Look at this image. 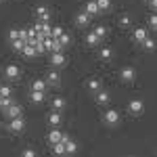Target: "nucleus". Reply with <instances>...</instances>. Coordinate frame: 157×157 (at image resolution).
<instances>
[{
  "instance_id": "nucleus-5",
  "label": "nucleus",
  "mask_w": 157,
  "mask_h": 157,
  "mask_svg": "<svg viewBox=\"0 0 157 157\" xmlns=\"http://www.w3.org/2000/svg\"><path fill=\"white\" fill-rule=\"evenodd\" d=\"M134 75H136V71H134L132 67H124V69L120 71L121 82H126V84H132V82H134Z\"/></svg>"
},
{
  "instance_id": "nucleus-6",
  "label": "nucleus",
  "mask_w": 157,
  "mask_h": 157,
  "mask_svg": "<svg viewBox=\"0 0 157 157\" xmlns=\"http://www.w3.org/2000/svg\"><path fill=\"white\" fill-rule=\"evenodd\" d=\"M19 73H21V69H19L17 65H13V63L4 67V75H6L9 80H17V78H19Z\"/></svg>"
},
{
  "instance_id": "nucleus-11",
  "label": "nucleus",
  "mask_w": 157,
  "mask_h": 157,
  "mask_svg": "<svg viewBox=\"0 0 157 157\" xmlns=\"http://www.w3.org/2000/svg\"><path fill=\"white\" fill-rule=\"evenodd\" d=\"M4 113H6V117H9V120H13V117H19V115H21V107H19V105H9V107L4 109Z\"/></svg>"
},
{
  "instance_id": "nucleus-12",
  "label": "nucleus",
  "mask_w": 157,
  "mask_h": 157,
  "mask_svg": "<svg viewBox=\"0 0 157 157\" xmlns=\"http://www.w3.org/2000/svg\"><path fill=\"white\" fill-rule=\"evenodd\" d=\"M63 136H65V134H61L59 130L55 128V130H50V132L46 134V140H48L50 145H55V143H59V140H63Z\"/></svg>"
},
{
  "instance_id": "nucleus-20",
  "label": "nucleus",
  "mask_w": 157,
  "mask_h": 157,
  "mask_svg": "<svg viewBox=\"0 0 157 157\" xmlns=\"http://www.w3.org/2000/svg\"><path fill=\"white\" fill-rule=\"evenodd\" d=\"M98 57L103 61H109L111 57H113V48H109V46H103V48L98 50Z\"/></svg>"
},
{
  "instance_id": "nucleus-22",
  "label": "nucleus",
  "mask_w": 157,
  "mask_h": 157,
  "mask_svg": "<svg viewBox=\"0 0 157 157\" xmlns=\"http://www.w3.org/2000/svg\"><path fill=\"white\" fill-rule=\"evenodd\" d=\"M98 42H101V38H98L94 32H90V34L86 36V44H88V46H97Z\"/></svg>"
},
{
  "instance_id": "nucleus-2",
  "label": "nucleus",
  "mask_w": 157,
  "mask_h": 157,
  "mask_svg": "<svg viewBox=\"0 0 157 157\" xmlns=\"http://www.w3.org/2000/svg\"><path fill=\"white\" fill-rule=\"evenodd\" d=\"M103 121H105L107 126H117V124H120V113H117L115 109H107V111L103 113Z\"/></svg>"
},
{
  "instance_id": "nucleus-23",
  "label": "nucleus",
  "mask_w": 157,
  "mask_h": 157,
  "mask_svg": "<svg viewBox=\"0 0 157 157\" xmlns=\"http://www.w3.org/2000/svg\"><path fill=\"white\" fill-rule=\"evenodd\" d=\"M140 44H143V48H145V50H149V52H151V50H155V46H157V44H155V40H151L149 36H147L145 40L140 42Z\"/></svg>"
},
{
  "instance_id": "nucleus-13",
  "label": "nucleus",
  "mask_w": 157,
  "mask_h": 157,
  "mask_svg": "<svg viewBox=\"0 0 157 157\" xmlns=\"http://www.w3.org/2000/svg\"><path fill=\"white\" fill-rule=\"evenodd\" d=\"M21 52H23V57H27V59H34V57H38V50L34 44H27L25 42V46L21 48Z\"/></svg>"
},
{
  "instance_id": "nucleus-8",
  "label": "nucleus",
  "mask_w": 157,
  "mask_h": 157,
  "mask_svg": "<svg viewBox=\"0 0 157 157\" xmlns=\"http://www.w3.org/2000/svg\"><path fill=\"white\" fill-rule=\"evenodd\" d=\"M84 11L90 15V17H94V15H98L101 13V9H98V4H97V0H88L84 4Z\"/></svg>"
},
{
  "instance_id": "nucleus-31",
  "label": "nucleus",
  "mask_w": 157,
  "mask_h": 157,
  "mask_svg": "<svg viewBox=\"0 0 157 157\" xmlns=\"http://www.w3.org/2000/svg\"><path fill=\"white\" fill-rule=\"evenodd\" d=\"M147 23H149V27H157V13H153V15L147 19Z\"/></svg>"
},
{
  "instance_id": "nucleus-24",
  "label": "nucleus",
  "mask_w": 157,
  "mask_h": 157,
  "mask_svg": "<svg viewBox=\"0 0 157 157\" xmlns=\"http://www.w3.org/2000/svg\"><path fill=\"white\" fill-rule=\"evenodd\" d=\"M52 153H55V155H65V143H63V140L55 143V145H52Z\"/></svg>"
},
{
  "instance_id": "nucleus-1",
  "label": "nucleus",
  "mask_w": 157,
  "mask_h": 157,
  "mask_svg": "<svg viewBox=\"0 0 157 157\" xmlns=\"http://www.w3.org/2000/svg\"><path fill=\"white\" fill-rule=\"evenodd\" d=\"M25 130V121L23 117L19 115V117H13V120H9V132L11 134H21Z\"/></svg>"
},
{
  "instance_id": "nucleus-3",
  "label": "nucleus",
  "mask_w": 157,
  "mask_h": 157,
  "mask_svg": "<svg viewBox=\"0 0 157 157\" xmlns=\"http://www.w3.org/2000/svg\"><path fill=\"white\" fill-rule=\"evenodd\" d=\"M128 111H130L132 115H140V113L145 111V103H143L140 98H132V101L128 103Z\"/></svg>"
},
{
  "instance_id": "nucleus-15",
  "label": "nucleus",
  "mask_w": 157,
  "mask_h": 157,
  "mask_svg": "<svg viewBox=\"0 0 157 157\" xmlns=\"http://www.w3.org/2000/svg\"><path fill=\"white\" fill-rule=\"evenodd\" d=\"M29 101H32L34 105H40V103L44 101V92H42V90H32V92H29Z\"/></svg>"
},
{
  "instance_id": "nucleus-19",
  "label": "nucleus",
  "mask_w": 157,
  "mask_h": 157,
  "mask_svg": "<svg viewBox=\"0 0 157 157\" xmlns=\"http://www.w3.org/2000/svg\"><path fill=\"white\" fill-rule=\"evenodd\" d=\"M86 88L92 90V92H97L98 88H101V80H98V78H90V80L86 82Z\"/></svg>"
},
{
  "instance_id": "nucleus-10",
  "label": "nucleus",
  "mask_w": 157,
  "mask_h": 157,
  "mask_svg": "<svg viewBox=\"0 0 157 157\" xmlns=\"http://www.w3.org/2000/svg\"><path fill=\"white\" fill-rule=\"evenodd\" d=\"M94 101H97V105H107L109 103V92L98 88L97 92H94Z\"/></svg>"
},
{
  "instance_id": "nucleus-18",
  "label": "nucleus",
  "mask_w": 157,
  "mask_h": 157,
  "mask_svg": "<svg viewBox=\"0 0 157 157\" xmlns=\"http://www.w3.org/2000/svg\"><path fill=\"white\" fill-rule=\"evenodd\" d=\"M50 107L55 109V111H61V109L65 107V98L63 97H55L52 101H50Z\"/></svg>"
},
{
  "instance_id": "nucleus-26",
  "label": "nucleus",
  "mask_w": 157,
  "mask_h": 157,
  "mask_svg": "<svg viewBox=\"0 0 157 157\" xmlns=\"http://www.w3.org/2000/svg\"><path fill=\"white\" fill-rule=\"evenodd\" d=\"M92 32H94V34H97V36L101 38V40H103V38L107 36V27H105V25H97V27H94Z\"/></svg>"
},
{
  "instance_id": "nucleus-35",
  "label": "nucleus",
  "mask_w": 157,
  "mask_h": 157,
  "mask_svg": "<svg viewBox=\"0 0 157 157\" xmlns=\"http://www.w3.org/2000/svg\"><path fill=\"white\" fill-rule=\"evenodd\" d=\"M21 155H23V157H34V155H36V151H34V149H23Z\"/></svg>"
},
{
  "instance_id": "nucleus-21",
  "label": "nucleus",
  "mask_w": 157,
  "mask_h": 157,
  "mask_svg": "<svg viewBox=\"0 0 157 157\" xmlns=\"http://www.w3.org/2000/svg\"><path fill=\"white\" fill-rule=\"evenodd\" d=\"M132 36H134V40H136V42H143V40L147 38V29H145V27H136Z\"/></svg>"
},
{
  "instance_id": "nucleus-39",
  "label": "nucleus",
  "mask_w": 157,
  "mask_h": 157,
  "mask_svg": "<svg viewBox=\"0 0 157 157\" xmlns=\"http://www.w3.org/2000/svg\"><path fill=\"white\" fill-rule=\"evenodd\" d=\"M155 29H157V27H155Z\"/></svg>"
},
{
  "instance_id": "nucleus-34",
  "label": "nucleus",
  "mask_w": 157,
  "mask_h": 157,
  "mask_svg": "<svg viewBox=\"0 0 157 157\" xmlns=\"http://www.w3.org/2000/svg\"><path fill=\"white\" fill-rule=\"evenodd\" d=\"M9 38H11V40H17V38H21V29H11V32H9Z\"/></svg>"
},
{
  "instance_id": "nucleus-7",
  "label": "nucleus",
  "mask_w": 157,
  "mask_h": 157,
  "mask_svg": "<svg viewBox=\"0 0 157 157\" xmlns=\"http://www.w3.org/2000/svg\"><path fill=\"white\" fill-rule=\"evenodd\" d=\"M59 82H61L59 71H57V69H50V71L46 73V84L48 86H59Z\"/></svg>"
},
{
  "instance_id": "nucleus-25",
  "label": "nucleus",
  "mask_w": 157,
  "mask_h": 157,
  "mask_svg": "<svg viewBox=\"0 0 157 157\" xmlns=\"http://www.w3.org/2000/svg\"><path fill=\"white\" fill-rule=\"evenodd\" d=\"M75 149H78V145L73 143L71 138H67L65 140V153H75Z\"/></svg>"
},
{
  "instance_id": "nucleus-14",
  "label": "nucleus",
  "mask_w": 157,
  "mask_h": 157,
  "mask_svg": "<svg viewBox=\"0 0 157 157\" xmlns=\"http://www.w3.org/2000/svg\"><path fill=\"white\" fill-rule=\"evenodd\" d=\"M46 120H48V124L52 126V128H57L61 121H63V117H61L59 111H55V109H52V113H48V117H46Z\"/></svg>"
},
{
  "instance_id": "nucleus-4",
  "label": "nucleus",
  "mask_w": 157,
  "mask_h": 157,
  "mask_svg": "<svg viewBox=\"0 0 157 157\" xmlns=\"http://www.w3.org/2000/svg\"><path fill=\"white\" fill-rule=\"evenodd\" d=\"M65 63H67V59H65L63 50H57V52L50 55V65H52V67H63Z\"/></svg>"
},
{
  "instance_id": "nucleus-32",
  "label": "nucleus",
  "mask_w": 157,
  "mask_h": 157,
  "mask_svg": "<svg viewBox=\"0 0 157 157\" xmlns=\"http://www.w3.org/2000/svg\"><path fill=\"white\" fill-rule=\"evenodd\" d=\"M13 46H15L17 50H21V48L25 46V40H21V38H17V40H13Z\"/></svg>"
},
{
  "instance_id": "nucleus-9",
  "label": "nucleus",
  "mask_w": 157,
  "mask_h": 157,
  "mask_svg": "<svg viewBox=\"0 0 157 157\" xmlns=\"http://www.w3.org/2000/svg\"><path fill=\"white\" fill-rule=\"evenodd\" d=\"M75 23L80 25V27H86V25H90V15L86 11H80L75 15Z\"/></svg>"
},
{
  "instance_id": "nucleus-36",
  "label": "nucleus",
  "mask_w": 157,
  "mask_h": 157,
  "mask_svg": "<svg viewBox=\"0 0 157 157\" xmlns=\"http://www.w3.org/2000/svg\"><path fill=\"white\" fill-rule=\"evenodd\" d=\"M61 34H63V29H61V27H52V38H59Z\"/></svg>"
},
{
  "instance_id": "nucleus-30",
  "label": "nucleus",
  "mask_w": 157,
  "mask_h": 157,
  "mask_svg": "<svg viewBox=\"0 0 157 157\" xmlns=\"http://www.w3.org/2000/svg\"><path fill=\"white\" fill-rule=\"evenodd\" d=\"M130 23H132V21H130V15H121L120 17V25L121 27H128Z\"/></svg>"
},
{
  "instance_id": "nucleus-29",
  "label": "nucleus",
  "mask_w": 157,
  "mask_h": 157,
  "mask_svg": "<svg viewBox=\"0 0 157 157\" xmlns=\"http://www.w3.org/2000/svg\"><path fill=\"white\" fill-rule=\"evenodd\" d=\"M13 103V98L11 97H0V109H6L9 105Z\"/></svg>"
},
{
  "instance_id": "nucleus-17",
  "label": "nucleus",
  "mask_w": 157,
  "mask_h": 157,
  "mask_svg": "<svg viewBox=\"0 0 157 157\" xmlns=\"http://www.w3.org/2000/svg\"><path fill=\"white\" fill-rule=\"evenodd\" d=\"M46 80H40V78H38V80H34V82H32V86H29V88H32V90H42V92H46Z\"/></svg>"
},
{
  "instance_id": "nucleus-38",
  "label": "nucleus",
  "mask_w": 157,
  "mask_h": 157,
  "mask_svg": "<svg viewBox=\"0 0 157 157\" xmlns=\"http://www.w3.org/2000/svg\"><path fill=\"white\" fill-rule=\"evenodd\" d=\"M147 2H151V0H147Z\"/></svg>"
},
{
  "instance_id": "nucleus-37",
  "label": "nucleus",
  "mask_w": 157,
  "mask_h": 157,
  "mask_svg": "<svg viewBox=\"0 0 157 157\" xmlns=\"http://www.w3.org/2000/svg\"><path fill=\"white\" fill-rule=\"evenodd\" d=\"M149 4H151V9H153V11H157V0H151Z\"/></svg>"
},
{
  "instance_id": "nucleus-33",
  "label": "nucleus",
  "mask_w": 157,
  "mask_h": 157,
  "mask_svg": "<svg viewBox=\"0 0 157 157\" xmlns=\"http://www.w3.org/2000/svg\"><path fill=\"white\" fill-rule=\"evenodd\" d=\"M0 97H11V86H0Z\"/></svg>"
},
{
  "instance_id": "nucleus-16",
  "label": "nucleus",
  "mask_w": 157,
  "mask_h": 157,
  "mask_svg": "<svg viewBox=\"0 0 157 157\" xmlns=\"http://www.w3.org/2000/svg\"><path fill=\"white\" fill-rule=\"evenodd\" d=\"M36 17L42 19V21H48V17H50L48 6H36Z\"/></svg>"
},
{
  "instance_id": "nucleus-28",
  "label": "nucleus",
  "mask_w": 157,
  "mask_h": 157,
  "mask_svg": "<svg viewBox=\"0 0 157 157\" xmlns=\"http://www.w3.org/2000/svg\"><path fill=\"white\" fill-rule=\"evenodd\" d=\"M57 40L61 42V46H67V44L71 42V38H69V34H65V32H63V34H61V36L57 38Z\"/></svg>"
},
{
  "instance_id": "nucleus-27",
  "label": "nucleus",
  "mask_w": 157,
  "mask_h": 157,
  "mask_svg": "<svg viewBox=\"0 0 157 157\" xmlns=\"http://www.w3.org/2000/svg\"><path fill=\"white\" fill-rule=\"evenodd\" d=\"M97 4H98V9H101V13L111 9V0H97Z\"/></svg>"
}]
</instances>
